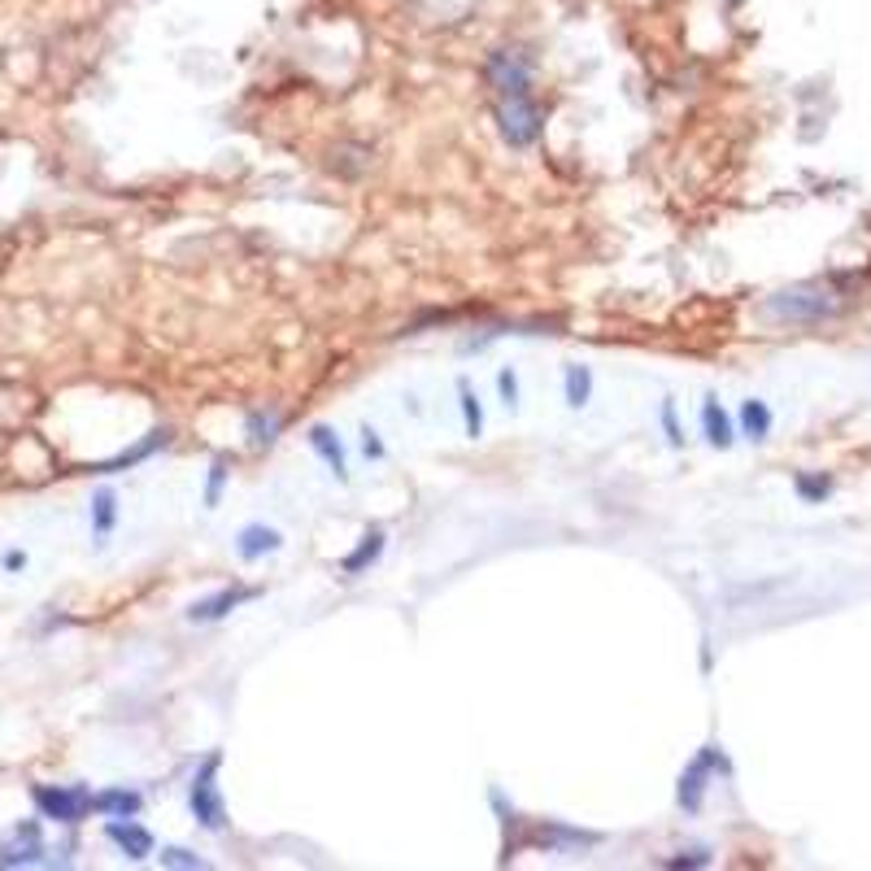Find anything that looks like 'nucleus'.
I'll list each match as a JSON object with an SVG mask.
<instances>
[{
  "mask_svg": "<svg viewBox=\"0 0 871 871\" xmlns=\"http://www.w3.org/2000/svg\"><path fill=\"white\" fill-rule=\"evenodd\" d=\"M837 310H841V293H833L828 284H793L763 301V314L771 323H824Z\"/></svg>",
  "mask_w": 871,
  "mask_h": 871,
  "instance_id": "f257e3e1",
  "label": "nucleus"
},
{
  "mask_svg": "<svg viewBox=\"0 0 871 871\" xmlns=\"http://www.w3.org/2000/svg\"><path fill=\"white\" fill-rule=\"evenodd\" d=\"M484 79L497 92V101L506 96H536V57L519 44H502L484 57Z\"/></svg>",
  "mask_w": 871,
  "mask_h": 871,
  "instance_id": "f03ea898",
  "label": "nucleus"
},
{
  "mask_svg": "<svg viewBox=\"0 0 871 871\" xmlns=\"http://www.w3.org/2000/svg\"><path fill=\"white\" fill-rule=\"evenodd\" d=\"M218 767H222V754L214 749V754H205V763L196 767V776L187 784V811L205 833H227V802L218 789Z\"/></svg>",
  "mask_w": 871,
  "mask_h": 871,
  "instance_id": "7ed1b4c3",
  "label": "nucleus"
},
{
  "mask_svg": "<svg viewBox=\"0 0 871 871\" xmlns=\"http://www.w3.org/2000/svg\"><path fill=\"white\" fill-rule=\"evenodd\" d=\"M31 802L39 811V820L61 824V828H79L92 815V789L88 784H31Z\"/></svg>",
  "mask_w": 871,
  "mask_h": 871,
  "instance_id": "20e7f679",
  "label": "nucleus"
},
{
  "mask_svg": "<svg viewBox=\"0 0 871 871\" xmlns=\"http://www.w3.org/2000/svg\"><path fill=\"white\" fill-rule=\"evenodd\" d=\"M497 131L511 149H531L545 136V114L536 96H506L497 101Z\"/></svg>",
  "mask_w": 871,
  "mask_h": 871,
  "instance_id": "39448f33",
  "label": "nucleus"
},
{
  "mask_svg": "<svg viewBox=\"0 0 871 871\" xmlns=\"http://www.w3.org/2000/svg\"><path fill=\"white\" fill-rule=\"evenodd\" d=\"M714 771H727V758H723V749H719V745H701L694 763L680 771V784H676V802H680V811H685V815H697V811H701V802H706V789H710V776H714Z\"/></svg>",
  "mask_w": 871,
  "mask_h": 871,
  "instance_id": "423d86ee",
  "label": "nucleus"
},
{
  "mask_svg": "<svg viewBox=\"0 0 871 871\" xmlns=\"http://www.w3.org/2000/svg\"><path fill=\"white\" fill-rule=\"evenodd\" d=\"M48 859V841H44V824L39 820H22L4 841H0V868H44Z\"/></svg>",
  "mask_w": 871,
  "mask_h": 871,
  "instance_id": "0eeeda50",
  "label": "nucleus"
},
{
  "mask_svg": "<svg viewBox=\"0 0 871 871\" xmlns=\"http://www.w3.org/2000/svg\"><path fill=\"white\" fill-rule=\"evenodd\" d=\"M105 841H114L123 850V859H131V863H145V859L158 855V841L140 824V815L136 820H105Z\"/></svg>",
  "mask_w": 871,
  "mask_h": 871,
  "instance_id": "6e6552de",
  "label": "nucleus"
},
{
  "mask_svg": "<svg viewBox=\"0 0 871 871\" xmlns=\"http://www.w3.org/2000/svg\"><path fill=\"white\" fill-rule=\"evenodd\" d=\"M253 597H262V593L257 588H218V593H209V597L187 606V623H222L231 610H240Z\"/></svg>",
  "mask_w": 871,
  "mask_h": 871,
  "instance_id": "1a4fd4ad",
  "label": "nucleus"
},
{
  "mask_svg": "<svg viewBox=\"0 0 871 871\" xmlns=\"http://www.w3.org/2000/svg\"><path fill=\"white\" fill-rule=\"evenodd\" d=\"M145 811V793L127 789V784H110L101 793H92V815L101 820H136Z\"/></svg>",
  "mask_w": 871,
  "mask_h": 871,
  "instance_id": "9d476101",
  "label": "nucleus"
},
{
  "mask_svg": "<svg viewBox=\"0 0 871 871\" xmlns=\"http://www.w3.org/2000/svg\"><path fill=\"white\" fill-rule=\"evenodd\" d=\"M284 549V531L279 527H266V523H244L236 531V553L240 562H262L266 553H279Z\"/></svg>",
  "mask_w": 871,
  "mask_h": 871,
  "instance_id": "9b49d317",
  "label": "nucleus"
},
{
  "mask_svg": "<svg viewBox=\"0 0 871 871\" xmlns=\"http://www.w3.org/2000/svg\"><path fill=\"white\" fill-rule=\"evenodd\" d=\"M383 545H388V531L383 527H366L362 531V540L348 549L345 558H341V575H362V571H370L379 558H383Z\"/></svg>",
  "mask_w": 871,
  "mask_h": 871,
  "instance_id": "f8f14e48",
  "label": "nucleus"
},
{
  "mask_svg": "<svg viewBox=\"0 0 871 871\" xmlns=\"http://www.w3.org/2000/svg\"><path fill=\"white\" fill-rule=\"evenodd\" d=\"M306 440H310V449L328 462V471H332L341 484H348V454H345V445H341V436H336L328 423H314V427L306 432Z\"/></svg>",
  "mask_w": 871,
  "mask_h": 871,
  "instance_id": "ddd939ff",
  "label": "nucleus"
},
{
  "mask_svg": "<svg viewBox=\"0 0 871 871\" xmlns=\"http://www.w3.org/2000/svg\"><path fill=\"white\" fill-rule=\"evenodd\" d=\"M167 440H171V427H158V432H149L140 445H131V449H123L118 458H110V462H96V467H88V471H92V475H118V471H131L136 462H145L149 454H158Z\"/></svg>",
  "mask_w": 871,
  "mask_h": 871,
  "instance_id": "4468645a",
  "label": "nucleus"
},
{
  "mask_svg": "<svg viewBox=\"0 0 871 871\" xmlns=\"http://www.w3.org/2000/svg\"><path fill=\"white\" fill-rule=\"evenodd\" d=\"M701 436H706L710 449H732V440H736V427H732L727 410L719 405V397L701 401Z\"/></svg>",
  "mask_w": 871,
  "mask_h": 871,
  "instance_id": "2eb2a0df",
  "label": "nucleus"
},
{
  "mask_svg": "<svg viewBox=\"0 0 871 871\" xmlns=\"http://www.w3.org/2000/svg\"><path fill=\"white\" fill-rule=\"evenodd\" d=\"M562 397L571 410H584L593 401V366L584 362H566L562 366Z\"/></svg>",
  "mask_w": 871,
  "mask_h": 871,
  "instance_id": "dca6fc26",
  "label": "nucleus"
},
{
  "mask_svg": "<svg viewBox=\"0 0 871 871\" xmlns=\"http://www.w3.org/2000/svg\"><path fill=\"white\" fill-rule=\"evenodd\" d=\"M114 527H118V493L114 489H96L92 493V536H96V545H105Z\"/></svg>",
  "mask_w": 871,
  "mask_h": 871,
  "instance_id": "f3484780",
  "label": "nucleus"
},
{
  "mask_svg": "<svg viewBox=\"0 0 871 871\" xmlns=\"http://www.w3.org/2000/svg\"><path fill=\"white\" fill-rule=\"evenodd\" d=\"M736 423H741V436L745 440H754V445H763L767 436H771V410H767V401H758V397H749L745 405H741V414H736Z\"/></svg>",
  "mask_w": 871,
  "mask_h": 871,
  "instance_id": "a211bd4d",
  "label": "nucleus"
},
{
  "mask_svg": "<svg viewBox=\"0 0 871 871\" xmlns=\"http://www.w3.org/2000/svg\"><path fill=\"white\" fill-rule=\"evenodd\" d=\"M244 432H249V440H253L257 449H262V445H275L279 432H284V414H279V410H249Z\"/></svg>",
  "mask_w": 871,
  "mask_h": 871,
  "instance_id": "6ab92c4d",
  "label": "nucleus"
},
{
  "mask_svg": "<svg viewBox=\"0 0 871 871\" xmlns=\"http://www.w3.org/2000/svg\"><path fill=\"white\" fill-rule=\"evenodd\" d=\"M458 405H462L467 436L480 440V436H484V401H480V392L471 388V379H458Z\"/></svg>",
  "mask_w": 871,
  "mask_h": 871,
  "instance_id": "aec40b11",
  "label": "nucleus"
},
{
  "mask_svg": "<svg viewBox=\"0 0 871 871\" xmlns=\"http://www.w3.org/2000/svg\"><path fill=\"white\" fill-rule=\"evenodd\" d=\"M227 475H231V471H227V458H214V462H209V475H205V497H200L205 511H218V506H222Z\"/></svg>",
  "mask_w": 871,
  "mask_h": 871,
  "instance_id": "412c9836",
  "label": "nucleus"
},
{
  "mask_svg": "<svg viewBox=\"0 0 871 871\" xmlns=\"http://www.w3.org/2000/svg\"><path fill=\"white\" fill-rule=\"evenodd\" d=\"M658 423H663L667 445H672V449H685V427H680V414H676V401H672V397H663V405H658Z\"/></svg>",
  "mask_w": 871,
  "mask_h": 871,
  "instance_id": "4be33fe9",
  "label": "nucleus"
},
{
  "mask_svg": "<svg viewBox=\"0 0 871 871\" xmlns=\"http://www.w3.org/2000/svg\"><path fill=\"white\" fill-rule=\"evenodd\" d=\"M158 863H162V868H174V871H200L205 868V859H200V855H192V850H183V846H162Z\"/></svg>",
  "mask_w": 871,
  "mask_h": 871,
  "instance_id": "5701e85b",
  "label": "nucleus"
},
{
  "mask_svg": "<svg viewBox=\"0 0 871 871\" xmlns=\"http://www.w3.org/2000/svg\"><path fill=\"white\" fill-rule=\"evenodd\" d=\"M793 489H798L802 502H824V497L833 493V480H828V475H806V471H802V475L793 480Z\"/></svg>",
  "mask_w": 871,
  "mask_h": 871,
  "instance_id": "b1692460",
  "label": "nucleus"
},
{
  "mask_svg": "<svg viewBox=\"0 0 871 871\" xmlns=\"http://www.w3.org/2000/svg\"><path fill=\"white\" fill-rule=\"evenodd\" d=\"M497 392H502V405H506V410H519V370H515V366H502V370H497Z\"/></svg>",
  "mask_w": 871,
  "mask_h": 871,
  "instance_id": "393cba45",
  "label": "nucleus"
},
{
  "mask_svg": "<svg viewBox=\"0 0 871 871\" xmlns=\"http://www.w3.org/2000/svg\"><path fill=\"white\" fill-rule=\"evenodd\" d=\"M362 454H366V462H383L388 458V445L379 440L375 427H362Z\"/></svg>",
  "mask_w": 871,
  "mask_h": 871,
  "instance_id": "a878e982",
  "label": "nucleus"
},
{
  "mask_svg": "<svg viewBox=\"0 0 871 871\" xmlns=\"http://www.w3.org/2000/svg\"><path fill=\"white\" fill-rule=\"evenodd\" d=\"M663 868H710V850H680L676 859H663Z\"/></svg>",
  "mask_w": 871,
  "mask_h": 871,
  "instance_id": "bb28decb",
  "label": "nucleus"
},
{
  "mask_svg": "<svg viewBox=\"0 0 871 871\" xmlns=\"http://www.w3.org/2000/svg\"><path fill=\"white\" fill-rule=\"evenodd\" d=\"M26 549H4L0 553V571H9V575H18V571H26Z\"/></svg>",
  "mask_w": 871,
  "mask_h": 871,
  "instance_id": "cd10ccee",
  "label": "nucleus"
}]
</instances>
